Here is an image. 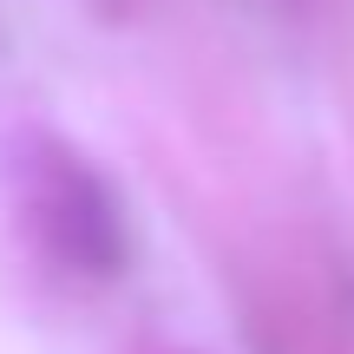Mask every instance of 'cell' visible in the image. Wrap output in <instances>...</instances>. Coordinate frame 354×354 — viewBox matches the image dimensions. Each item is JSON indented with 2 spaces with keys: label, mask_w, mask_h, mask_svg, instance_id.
Returning a JSON list of instances; mask_svg holds the SVG:
<instances>
[{
  "label": "cell",
  "mask_w": 354,
  "mask_h": 354,
  "mask_svg": "<svg viewBox=\"0 0 354 354\" xmlns=\"http://www.w3.org/2000/svg\"><path fill=\"white\" fill-rule=\"evenodd\" d=\"M26 210H33V230L46 243V256H59L79 276H112L125 263V216H118V197L105 190V177L86 165V158L46 145L33 165V184H26Z\"/></svg>",
  "instance_id": "1"
}]
</instances>
